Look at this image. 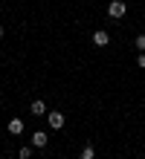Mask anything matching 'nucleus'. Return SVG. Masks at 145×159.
I'll use <instances>...</instances> for the list:
<instances>
[{
    "label": "nucleus",
    "mask_w": 145,
    "mask_h": 159,
    "mask_svg": "<svg viewBox=\"0 0 145 159\" xmlns=\"http://www.w3.org/2000/svg\"><path fill=\"white\" fill-rule=\"evenodd\" d=\"M46 125H50L52 130H61L64 127V113H58V110L55 113H46Z\"/></svg>",
    "instance_id": "7ed1b4c3"
},
{
    "label": "nucleus",
    "mask_w": 145,
    "mask_h": 159,
    "mask_svg": "<svg viewBox=\"0 0 145 159\" xmlns=\"http://www.w3.org/2000/svg\"><path fill=\"white\" fill-rule=\"evenodd\" d=\"M6 130H9V133H12V136H21L23 133V119H9V125H6Z\"/></svg>",
    "instance_id": "20e7f679"
},
{
    "label": "nucleus",
    "mask_w": 145,
    "mask_h": 159,
    "mask_svg": "<svg viewBox=\"0 0 145 159\" xmlns=\"http://www.w3.org/2000/svg\"><path fill=\"white\" fill-rule=\"evenodd\" d=\"M46 142H50V136H46L44 130H35V133H32V139H29V145H32V148H38V151H41V148H46Z\"/></svg>",
    "instance_id": "f03ea898"
},
{
    "label": "nucleus",
    "mask_w": 145,
    "mask_h": 159,
    "mask_svg": "<svg viewBox=\"0 0 145 159\" xmlns=\"http://www.w3.org/2000/svg\"><path fill=\"white\" fill-rule=\"evenodd\" d=\"M79 159H96V151H93V145H84V148H81V153H79Z\"/></svg>",
    "instance_id": "0eeeda50"
},
{
    "label": "nucleus",
    "mask_w": 145,
    "mask_h": 159,
    "mask_svg": "<svg viewBox=\"0 0 145 159\" xmlns=\"http://www.w3.org/2000/svg\"><path fill=\"white\" fill-rule=\"evenodd\" d=\"M3 32H6V29H3V26H0V38H3Z\"/></svg>",
    "instance_id": "9b49d317"
},
{
    "label": "nucleus",
    "mask_w": 145,
    "mask_h": 159,
    "mask_svg": "<svg viewBox=\"0 0 145 159\" xmlns=\"http://www.w3.org/2000/svg\"><path fill=\"white\" fill-rule=\"evenodd\" d=\"M125 12H128V3L125 0H110V6H108L110 17H125Z\"/></svg>",
    "instance_id": "f257e3e1"
},
{
    "label": "nucleus",
    "mask_w": 145,
    "mask_h": 159,
    "mask_svg": "<svg viewBox=\"0 0 145 159\" xmlns=\"http://www.w3.org/2000/svg\"><path fill=\"white\" fill-rule=\"evenodd\" d=\"M17 156H21V159H29V156H32V145H26V148H21V151H17Z\"/></svg>",
    "instance_id": "6e6552de"
},
{
    "label": "nucleus",
    "mask_w": 145,
    "mask_h": 159,
    "mask_svg": "<svg viewBox=\"0 0 145 159\" xmlns=\"http://www.w3.org/2000/svg\"><path fill=\"white\" fill-rule=\"evenodd\" d=\"M29 110H32V116H46V104H44L41 98H35V101H32V107H29Z\"/></svg>",
    "instance_id": "423d86ee"
},
{
    "label": "nucleus",
    "mask_w": 145,
    "mask_h": 159,
    "mask_svg": "<svg viewBox=\"0 0 145 159\" xmlns=\"http://www.w3.org/2000/svg\"><path fill=\"white\" fill-rule=\"evenodd\" d=\"M137 64H139V67L145 70V55H139V58H137Z\"/></svg>",
    "instance_id": "9d476101"
},
{
    "label": "nucleus",
    "mask_w": 145,
    "mask_h": 159,
    "mask_svg": "<svg viewBox=\"0 0 145 159\" xmlns=\"http://www.w3.org/2000/svg\"><path fill=\"white\" fill-rule=\"evenodd\" d=\"M93 43H96V46H108V43H110V35L104 32V29H99V32H93Z\"/></svg>",
    "instance_id": "39448f33"
},
{
    "label": "nucleus",
    "mask_w": 145,
    "mask_h": 159,
    "mask_svg": "<svg viewBox=\"0 0 145 159\" xmlns=\"http://www.w3.org/2000/svg\"><path fill=\"white\" fill-rule=\"evenodd\" d=\"M133 46H137L139 52H145V35H137V41H133Z\"/></svg>",
    "instance_id": "1a4fd4ad"
}]
</instances>
